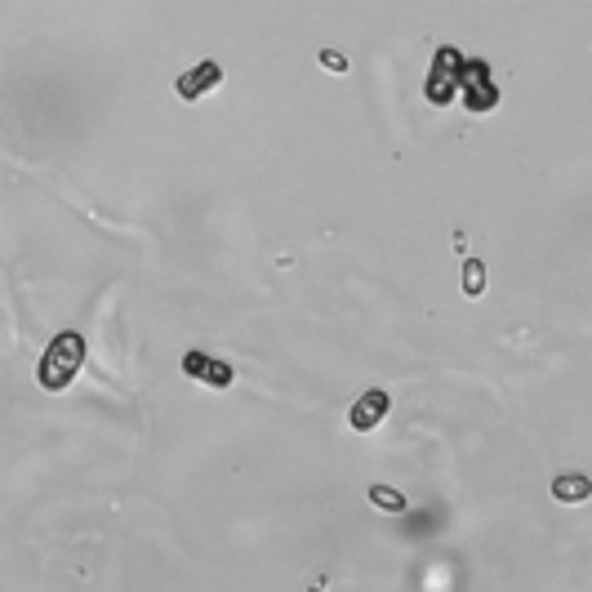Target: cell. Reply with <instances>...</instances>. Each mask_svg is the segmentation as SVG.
<instances>
[{
	"label": "cell",
	"instance_id": "cell-10",
	"mask_svg": "<svg viewBox=\"0 0 592 592\" xmlns=\"http://www.w3.org/2000/svg\"><path fill=\"white\" fill-rule=\"evenodd\" d=\"M321 67L325 72H348V54H339V49H321Z\"/></svg>",
	"mask_w": 592,
	"mask_h": 592
},
{
	"label": "cell",
	"instance_id": "cell-3",
	"mask_svg": "<svg viewBox=\"0 0 592 592\" xmlns=\"http://www.w3.org/2000/svg\"><path fill=\"white\" fill-rule=\"evenodd\" d=\"M459 63H463L459 49H450V45L437 49V58H432V72H428V85H423L428 103L450 107L459 98Z\"/></svg>",
	"mask_w": 592,
	"mask_h": 592
},
{
	"label": "cell",
	"instance_id": "cell-8",
	"mask_svg": "<svg viewBox=\"0 0 592 592\" xmlns=\"http://www.w3.org/2000/svg\"><path fill=\"white\" fill-rule=\"evenodd\" d=\"M365 499H370L379 512H392V517H401V512L410 508L406 495H401L397 486H370V490H365Z\"/></svg>",
	"mask_w": 592,
	"mask_h": 592
},
{
	"label": "cell",
	"instance_id": "cell-1",
	"mask_svg": "<svg viewBox=\"0 0 592 592\" xmlns=\"http://www.w3.org/2000/svg\"><path fill=\"white\" fill-rule=\"evenodd\" d=\"M81 365H85V334L81 330H63V334H54V343L45 348L36 379H41L45 392H63V388H72L76 383Z\"/></svg>",
	"mask_w": 592,
	"mask_h": 592
},
{
	"label": "cell",
	"instance_id": "cell-9",
	"mask_svg": "<svg viewBox=\"0 0 592 592\" xmlns=\"http://www.w3.org/2000/svg\"><path fill=\"white\" fill-rule=\"evenodd\" d=\"M463 294H468V299H481V294H486V263L481 259L463 263Z\"/></svg>",
	"mask_w": 592,
	"mask_h": 592
},
{
	"label": "cell",
	"instance_id": "cell-5",
	"mask_svg": "<svg viewBox=\"0 0 592 592\" xmlns=\"http://www.w3.org/2000/svg\"><path fill=\"white\" fill-rule=\"evenodd\" d=\"M219 81H223V67L214 63V58H201V63L187 67L179 81H174V94H179L183 103H201L205 94L219 90Z\"/></svg>",
	"mask_w": 592,
	"mask_h": 592
},
{
	"label": "cell",
	"instance_id": "cell-2",
	"mask_svg": "<svg viewBox=\"0 0 592 592\" xmlns=\"http://www.w3.org/2000/svg\"><path fill=\"white\" fill-rule=\"evenodd\" d=\"M459 94L468 112H495L499 107V85L481 58H463L459 63Z\"/></svg>",
	"mask_w": 592,
	"mask_h": 592
},
{
	"label": "cell",
	"instance_id": "cell-7",
	"mask_svg": "<svg viewBox=\"0 0 592 592\" xmlns=\"http://www.w3.org/2000/svg\"><path fill=\"white\" fill-rule=\"evenodd\" d=\"M552 499L557 503H584V499H592V481L584 472H561V477L552 481Z\"/></svg>",
	"mask_w": 592,
	"mask_h": 592
},
{
	"label": "cell",
	"instance_id": "cell-6",
	"mask_svg": "<svg viewBox=\"0 0 592 592\" xmlns=\"http://www.w3.org/2000/svg\"><path fill=\"white\" fill-rule=\"evenodd\" d=\"M388 410H392V397L383 388H370V392H361L357 401H352V410H348V423H352V432H374L383 419H388Z\"/></svg>",
	"mask_w": 592,
	"mask_h": 592
},
{
	"label": "cell",
	"instance_id": "cell-4",
	"mask_svg": "<svg viewBox=\"0 0 592 592\" xmlns=\"http://www.w3.org/2000/svg\"><path fill=\"white\" fill-rule=\"evenodd\" d=\"M183 374L192 383H205V388H214V392H223V388H232L236 383V370L223 357H210V352H187L183 357Z\"/></svg>",
	"mask_w": 592,
	"mask_h": 592
}]
</instances>
